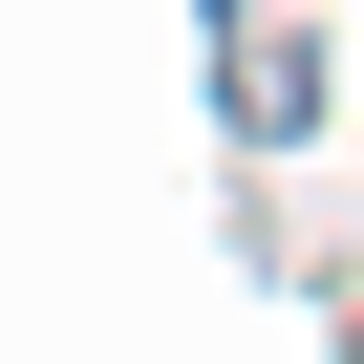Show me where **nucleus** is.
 <instances>
[{
    "label": "nucleus",
    "mask_w": 364,
    "mask_h": 364,
    "mask_svg": "<svg viewBox=\"0 0 364 364\" xmlns=\"http://www.w3.org/2000/svg\"><path fill=\"white\" fill-rule=\"evenodd\" d=\"M215 107H236V150H300V129H321V22H300V0H236Z\"/></svg>",
    "instance_id": "nucleus-1"
},
{
    "label": "nucleus",
    "mask_w": 364,
    "mask_h": 364,
    "mask_svg": "<svg viewBox=\"0 0 364 364\" xmlns=\"http://www.w3.org/2000/svg\"><path fill=\"white\" fill-rule=\"evenodd\" d=\"M343 364H364V343H343Z\"/></svg>",
    "instance_id": "nucleus-2"
}]
</instances>
